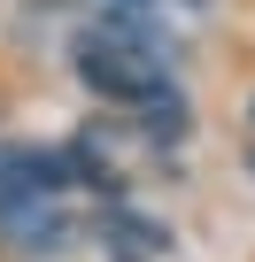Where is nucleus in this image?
<instances>
[{
	"instance_id": "obj_4",
	"label": "nucleus",
	"mask_w": 255,
	"mask_h": 262,
	"mask_svg": "<svg viewBox=\"0 0 255 262\" xmlns=\"http://www.w3.org/2000/svg\"><path fill=\"white\" fill-rule=\"evenodd\" d=\"M77 185V155H54V147H16L0 139V193H70Z\"/></svg>"
},
{
	"instance_id": "obj_6",
	"label": "nucleus",
	"mask_w": 255,
	"mask_h": 262,
	"mask_svg": "<svg viewBox=\"0 0 255 262\" xmlns=\"http://www.w3.org/2000/svg\"><path fill=\"white\" fill-rule=\"evenodd\" d=\"M101 8H147V0H101Z\"/></svg>"
},
{
	"instance_id": "obj_3",
	"label": "nucleus",
	"mask_w": 255,
	"mask_h": 262,
	"mask_svg": "<svg viewBox=\"0 0 255 262\" xmlns=\"http://www.w3.org/2000/svg\"><path fill=\"white\" fill-rule=\"evenodd\" d=\"M101 247H108V262H170L178 254V231L163 224V216H147V208H101Z\"/></svg>"
},
{
	"instance_id": "obj_5",
	"label": "nucleus",
	"mask_w": 255,
	"mask_h": 262,
	"mask_svg": "<svg viewBox=\"0 0 255 262\" xmlns=\"http://www.w3.org/2000/svg\"><path fill=\"white\" fill-rule=\"evenodd\" d=\"M140 131H147L155 147H178L186 131H193V108H186V93H163V100H147V108H140Z\"/></svg>"
},
{
	"instance_id": "obj_7",
	"label": "nucleus",
	"mask_w": 255,
	"mask_h": 262,
	"mask_svg": "<svg viewBox=\"0 0 255 262\" xmlns=\"http://www.w3.org/2000/svg\"><path fill=\"white\" fill-rule=\"evenodd\" d=\"M247 178H255V147H247Z\"/></svg>"
},
{
	"instance_id": "obj_2",
	"label": "nucleus",
	"mask_w": 255,
	"mask_h": 262,
	"mask_svg": "<svg viewBox=\"0 0 255 262\" xmlns=\"http://www.w3.org/2000/svg\"><path fill=\"white\" fill-rule=\"evenodd\" d=\"M77 239V216L54 208L47 193H0V247L16 254H62Z\"/></svg>"
},
{
	"instance_id": "obj_1",
	"label": "nucleus",
	"mask_w": 255,
	"mask_h": 262,
	"mask_svg": "<svg viewBox=\"0 0 255 262\" xmlns=\"http://www.w3.org/2000/svg\"><path fill=\"white\" fill-rule=\"evenodd\" d=\"M70 54H77V85H85L93 100H116V108H147V100L178 93L155 47H101V39H85V31H77V47H70Z\"/></svg>"
},
{
	"instance_id": "obj_8",
	"label": "nucleus",
	"mask_w": 255,
	"mask_h": 262,
	"mask_svg": "<svg viewBox=\"0 0 255 262\" xmlns=\"http://www.w3.org/2000/svg\"><path fill=\"white\" fill-rule=\"evenodd\" d=\"M247 123H255V93H247Z\"/></svg>"
}]
</instances>
